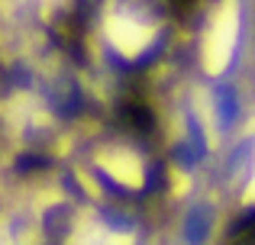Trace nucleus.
I'll use <instances>...</instances> for the list:
<instances>
[{"instance_id":"nucleus-1","label":"nucleus","mask_w":255,"mask_h":245,"mask_svg":"<svg viewBox=\"0 0 255 245\" xmlns=\"http://www.w3.org/2000/svg\"><path fill=\"white\" fill-rule=\"evenodd\" d=\"M233 42H236V6H223L213 23L210 36H207V45H204V68L210 75H220L226 68L233 55Z\"/></svg>"},{"instance_id":"nucleus-2","label":"nucleus","mask_w":255,"mask_h":245,"mask_svg":"<svg viewBox=\"0 0 255 245\" xmlns=\"http://www.w3.org/2000/svg\"><path fill=\"white\" fill-rule=\"evenodd\" d=\"M97 162H100V168H104L107 174L113 177V181H120L123 187H142L145 171H142V162H139L132 152L113 149V152H104Z\"/></svg>"},{"instance_id":"nucleus-3","label":"nucleus","mask_w":255,"mask_h":245,"mask_svg":"<svg viewBox=\"0 0 255 245\" xmlns=\"http://www.w3.org/2000/svg\"><path fill=\"white\" fill-rule=\"evenodd\" d=\"M107 29H110L113 45H117L123 55H136V52H142L145 45H149V39H152V29L132 23V19H110Z\"/></svg>"},{"instance_id":"nucleus-4","label":"nucleus","mask_w":255,"mask_h":245,"mask_svg":"<svg viewBox=\"0 0 255 245\" xmlns=\"http://www.w3.org/2000/svg\"><path fill=\"white\" fill-rule=\"evenodd\" d=\"M243 200H246V203H255V171H252L249 184H246V190H243Z\"/></svg>"},{"instance_id":"nucleus-5","label":"nucleus","mask_w":255,"mask_h":245,"mask_svg":"<svg viewBox=\"0 0 255 245\" xmlns=\"http://www.w3.org/2000/svg\"><path fill=\"white\" fill-rule=\"evenodd\" d=\"M107 245H132V236H107Z\"/></svg>"}]
</instances>
